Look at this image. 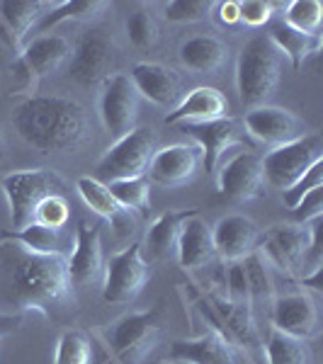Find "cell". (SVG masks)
Returning <instances> with one entry per match:
<instances>
[{"instance_id":"6da1fadb","label":"cell","mask_w":323,"mask_h":364,"mask_svg":"<svg viewBox=\"0 0 323 364\" xmlns=\"http://www.w3.org/2000/svg\"><path fill=\"white\" fill-rule=\"evenodd\" d=\"M70 296L66 257L37 255L13 240H0V301L49 316L66 306Z\"/></svg>"},{"instance_id":"7a4b0ae2","label":"cell","mask_w":323,"mask_h":364,"mask_svg":"<svg viewBox=\"0 0 323 364\" xmlns=\"http://www.w3.org/2000/svg\"><path fill=\"white\" fill-rule=\"evenodd\" d=\"M13 127L42 154H68L88 139V114L75 100L39 95L22 100L13 112Z\"/></svg>"},{"instance_id":"3957f363","label":"cell","mask_w":323,"mask_h":364,"mask_svg":"<svg viewBox=\"0 0 323 364\" xmlns=\"http://www.w3.org/2000/svg\"><path fill=\"white\" fill-rule=\"evenodd\" d=\"M282 78V54L275 44L263 37L250 39L240 49L236 66V85L238 97L248 109L263 107L275 95Z\"/></svg>"},{"instance_id":"277c9868","label":"cell","mask_w":323,"mask_h":364,"mask_svg":"<svg viewBox=\"0 0 323 364\" xmlns=\"http://www.w3.org/2000/svg\"><path fill=\"white\" fill-rule=\"evenodd\" d=\"M163 336V318L156 309L134 311L102 331L110 350L122 364H144Z\"/></svg>"},{"instance_id":"5b68a950","label":"cell","mask_w":323,"mask_h":364,"mask_svg":"<svg viewBox=\"0 0 323 364\" xmlns=\"http://www.w3.org/2000/svg\"><path fill=\"white\" fill-rule=\"evenodd\" d=\"M63 180L54 170H20L3 178V195L8 199L13 228H25L34 221L37 207L51 195H63Z\"/></svg>"},{"instance_id":"8992f818","label":"cell","mask_w":323,"mask_h":364,"mask_svg":"<svg viewBox=\"0 0 323 364\" xmlns=\"http://www.w3.org/2000/svg\"><path fill=\"white\" fill-rule=\"evenodd\" d=\"M321 161H323L321 134L307 132L304 136L290 141L285 146H277V149L268 151L263 156V178H265V185H270L272 190L285 192L299 178H304V173L309 168H314Z\"/></svg>"},{"instance_id":"52a82bcc","label":"cell","mask_w":323,"mask_h":364,"mask_svg":"<svg viewBox=\"0 0 323 364\" xmlns=\"http://www.w3.org/2000/svg\"><path fill=\"white\" fill-rule=\"evenodd\" d=\"M156 154V134L151 127H134L132 132L117 139L107 149V154L100 158L97 173L102 180H129L141 178L149 170L151 158ZM105 182V185H107Z\"/></svg>"},{"instance_id":"ba28073f","label":"cell","mask_w":323,"mask_h":364,"mask_svg":"<svg viewBox=\"0 0 323 364\" xmlns=\"http://www.w3.org/2000/svg\"><path fill=\"white\" fill-rule=\"evenodd\" d=\"M151 262L144 257V248L139 243H132L129 248L120 250L117 255L105 262L102 277V301L105 304H129L134 301L144 287L149 284Z\"/></svg>"},{"instance_id":"9c48e42d","label":"cell","mask_w":323,"mask_h":364,"mask_svg":"<svg viewBox=\"0 0 323 364\" xmlns=\"http://www.w3.org/2000/svg\"><path fill=\"white\" fill-rule=\"evenodd\" d=\"M117 63V46L115 39L102 29H90L75 44L73 54L68 58V78L78 85H100L112 75Z\"/></svg>"},{"instance_id":"30bf717a","label":"cell","mask_w":323,"mask_h":364,"mask_svg":"<svg viewBox=\"0 0 323 364\" xmlns=\"http://www.w3.org/2000/svg\"><path fill=\"white\" fill-rule=\"evenodd\" d=\"M216 187L231 202H248L263 195V158L250 149H236L224 156L216 166Z\"/></svg>"},{"instance_id":"8fae6325","label":"cell","mask_w":323,"mask_h":364,"mask_svg":"<svg viewBox=\"0 0 323 364\" xmlns=\"http://www.w3.org/2000/svg\"><path fill=\"white\" fill-rule=\"evenodd\" d=\"M170 362L180 364H253L248 350L233 343L221 328L211 326L197 338L175 340L168 352Z\"/></svg>"},{"instance_id":"7c38bea8","label":"cell","mask_w":323,"mask_h":364,"mask_svg":"<svg viewBox=\"0 0 323 364\" xmlns=\"http://www.w3.org/2000/svg\"><path fill=\"white\" fill-rule=\"evenodd\" d=\"M68 279L73 289H90L102 284L105 252L100 224L80 221L73 233V250L68 252Z\"/></svg>"},{"instance_id":"4fadbf2b","label":"cell","mask_w":323,"mask_h":364,"mask_svg":"<svg viewBox=\"0 0 323 364\" xmlns=\"http://www.w3.org/2000/svg\"><path fill=\"white\" fill-rule=\"evenodd\" d=\"M139 92L127 73H112L100 92V119L110 136L122 139L137 127Z\"/></svg>"},{"instance_id":"5bb4252c","label":"cell","mask_w":323,"mask_h":364,"mask_svg":"<svg viewBox=\"0 0 323 364\" xmlns=\"http://www.w3.org/2000/svg\"><path fill=\"white\" fill-rule=\"evenodd\" d=\"M309 248L307 224H275L258 238L255 250L265 262L282 274H292L302 267V260Z\"/></svg>"},{"instance_id":"9a60e30c","label":"cell","mask_w":323,"mask_h":364,"mask_svg":"<svg viewBox=\"0 0 323 364\" xmlns=\"http://www.w3.org/2000/svg\"><path fill=\"white\" fill-rule=\"evenodd\" d=\"M270 323L275 331L302 340L319 336V306L309 291H290L280 294L270 304Z\"/></svg>"},{"instance_id":"2e32d148","label":"cell","mask_w":323,"mask_h":364,"mask_svg":"<svg viewBox=\"0 0 323 364\" xmlns=\"http://www.w3.org/2000/svg\"><path fill=\"white\" fill-rule=\"evenodd\" d=\"M199 166H202V154L195 144H170L156 149L146 178L149 182L173 190V187H183L195 180Z\"/></svg>"},{"instance_id":"e0dca14e","label":"cell","mask_w":323,"mask_h":364,"mask_svg":"<svg viewBox=\"0 0 323 364\" xmlns=\"http://www.w3.org/2000/svg\"><path fill=\"white\" fill-rule=\"evenodd\" d=\"M245 132L253 139H258L265 146H285L290 141L304 136V122L299 119L295 112L282 107H272V105H263V107L248 109L243 117Z\"/></svg>"},{"instance_id":"ac0fdd59","label":"cell","mask_w":323,"mask_h":364,"mask_svg":"<svg viewBox=\"0 0 323 364\" xmlns=\"http://www.w3.org/2000/svg\"><path fill=\"white\" fill-rule=\"evenodd\" d=\"M258 238H260L258 236V226L243 214L221 216V219L211 226V243H214V252L224 262L245 260L250 252H255Z\"/></svg>"},{"instance_id":"d6986e66","label":"cell","mask_w":323,"mask_h":364,"mask_svg":"<svg viewBox=\"0 0 323 364\" xmlns=\"http://www.w3.org/2000/svg\"><path fill=\"white\" fill-rule=\"evenodd\" d=\"M134 87L141 97L158 107L175 109L178 102L183 100V83L180 75L173 68L163 66V63H137L129 73Z\"/></svg>"},{"instance_id":"ffe728a7","label":"cell","mask_w":323,"mask_h":364,"mask_svg":"<svg viewBox=\"0 0 323 364\" xmlns=\"http://www.w3.org/2000/svg\"><path fill=\"white\" fill-rule=\"evenodd\" d=\"M185 134H190L192 141L197 144L202 161L207 166L209 173H214L219 161L224 158L228 151H233L240 146V132L238 124L231 117L214 122H202V124H185Z\"/></svg>"},{"instance_id":"44dd1931","label":"cell","mask_w":323,"mask_h":364,"mask_svg":"<svg viewBox=\"0 0 323 364\" xmlns=\"http://www.w3.org/2000/svg\"><path fill=\"white\" fill-rule=\"evenodd\" d=\"M73 49L70 42L61 34H39L32 39L25 49H22L20 58H17V68L27 73V78H44L49 73H56L63 63L68 61Z\"/></svg>"},{"instance_id":"7402d4cb","label":"cell","mask_w":323,"mask_h":364,"mask_svg":"<svg viewBox=\"0 0 323 364\" xmlns=\"http://www.w3.org/2000/svg\"><path fill=\"white\" fill-rule=\"evenodd\" d=\"M228 117V100L224 92L209 85H199L183 95L178 107L166 114V124H202Z\"/></svg>"},{"instance_id":"603a6c76","label":"cell","mask_w":323,"mask_h":364,"mask_svg":"<svg viewBox=\"0 0 323 364\" xmlns=\"http://www.w3.org/2000/svg\"><path fill=\"white\" fill-rule=\"evenodd\" d=\"M175 255L183 269H197L211 262L214 243H211V226L202 219L197 209L190 211V216L183 221L178 233V245H175Z\"/></svg>"},{"instance_id":"cb8c5ba5","label":"cell","mask_w":323,"mask_h":364,"mask_svg":"<svg viewBox=\"0 0 323 364\" xmlns=\"http://www.w3.org/2000/svg\"><path fill=\"white\" fill-rule=\"evenodd\" d=\"M0 240H13V243L22 245L29 252H37V255L68 257V252L73 250V236L66 228H49L42 224H29L25 228L3 231Z\"/></svg>"},{"instance_id":"d4e9b609","label":"cell","mask_w":323,"mask_h":364,"mask_svg":"<svg viewBox=\"0 0 323 364\" xmlns=\"http://www.w3.org/2000/svg\"><path fill=\"white\" fill-rule=\"evenodd\" d=\"M75 190H78L80 199L85 202V207L95 211L97 216H102L105 221H110L117 231H134V219L127 209H122L112 197L110 187L97 178H78L75 182Z\"/></svg>"},{"instance_id":"484cf974","label":"cell","mask_w":323,"mask_h":364,"mask_svg":"<svg viewBox=\"0 0 323 364\" xmlns=\"http://www.w3.org/2000/svg\"><path fill=\"white\" fill-rule=\"evenodd\" d=\"M228 54L231 51H228L226 42L211 37V34H199L180 46V61L192 73H216L226 66Z\"/></svg>"},{"instance_id":"4316f807","label":"cell","mask_w":323,"mask_h":364,"mask_svg":"<svg viewBox=\"0 0 323 364\" xmlns=\"http://www.w3.org/2000/svg\"><path fill=\"white\" fill-rule=\"evenodd\" d=\"M51 3H20V0H5L0 3V32L8 34L10 44L20 46L25 42V37L37 27V22L42 20L44 10H49Z\"/></svg>"},{"instance_id":"83f0119b","label":"cell","mask_w":323,"mask_h":364,"mask_svg":"<svg viewBox=\"0 0 323 364\" xmlns=\"http://www.w3.org/2000/svg\"><path fill=\"white\" fill-rule=\"evenodd\" d=\"M192 209L187 211H163V214H158L154 219V224L149 226V231H146V248L154 257H170L175 252V245H178V233H180V226H183V221L190 216Z\"/></svg>"},{"instance_id":"f1b7e54d","label":"cell","mask_w":323,"mask_h":364,"mask_svg":"<svg viewBox=\"0 0 323 364\" xmlns=\"http://www.w3.org/2000/svg\"><path fill=\"white\" fill-rule=\"evenodd\" d=\"M268 39L275 44V49H277L280 54H285L290 58L295 68H302L304 61H307L309 56L319 54V49H321V37L302 34V32H297V29L287 27L285 22H280V25H275L270 29Z\"/></svg>"},{"instance_id":"f546056e","label":"cell","mask_w":323,"mask_h":364,"mask_svg":"<svg viewBox=\"0 0 323 364\" xmlns=\"http://www.w3.org/2000/svg\"><path fill=\"white\" fill-rule=\"evenodd\" d=\"M268 364H314V352L309 348V340L287 336L282 331L270 328L265 343Z\"/></svg>"},{"instance_id":"4dcf8cb0","label":"cell","mask_w":323,"mask_h":364,"mask_svg":"<svg viewBox=\"0 0 323 364\" xmlns=\"http://www.w3.org/2000/svg\"><path fill=\"white\" fill-rule=\"evenodd\" d=\"M107 8L100 0H68V3H51V8L42 15V20L37 22L34 32L49 34V27H56L61 22H85L97 17L102 10Z\"/></svg>"},{"instance_id":"1f68e13d","label":"cell","mask_w":323,"mask_h":364,"mask_svg":"<svg viewBox=\"0 0 323 364\" xmlns=\"http://www.w3.org/2000/svg\"><path fill=\"white\" fill-rule=\"evenodd\" d=\"M245 279H248V291H250V306H270L275 299V277L272 267L265 262V257L260 252H250L243 260Z\"/></svg>"},{"instance_id":"d6a6232c","label":"cell","mask_w":323,"mask_h":364,"mask_svg":"<svg viewBox=\"0 0 323 364\" xmlns=\"http://www.w3.org/2000/svg\"><path fill=\"white\" fill-rule=\"evenodd\" d=\"M107 187L122 209L139 211V214H146V211L151 209V182L146 175H141V178L107 182Z\"/></svg>"},{"instance_id":"836d02e7","label":"cell","mask_w":323,"mask_h":364,"mask_svg":"<svg viewBox=\"0 0 323 364\" xmlns=\"http://www.w3.org/2000/svg\"><path fill=\"white\" fill-rule=\"evenodd\" d=\"M323 22V5L319 0H292L285 8V25L309 37H319Z\"/></svg>"},{"instance_id":"e575fe53","label":"cell","mask_w":323,"mask_h":364,"mask_svg":"<svg viewBox=\"0 0 323 364\" xmlns=\"http://www.w3.org/2000/svg\"><path fill=\"white\" fill-rule=\"evenodd\" d=\"M54 364H92L90 338L80 331H66L56 343Z\"/></svg>"},{"instance_id":"d590c367","label":"cell","mask_w":323,"mask_h":364,"mask_svg":"<svg viewBox=\"0 0 323 364\" xmlns=\"http://www.w3.org/2000/svg\"><path fill=\"white\" fill-rule=\"evenodd\" d=\"M214 10V3L209 0H173L163 5V15L170 22H202L207 20L209 13Z\"/></svg>"},{"instance_id":"8d00e7d4","label":"cell","mask_w":323,"mask_h":364,"mask_svg":"<svg viewBox=\"0 0 323 364\" xmlns=\"http://www.w3.org/2000/svg\"><path fill=\"white\" fill-rule=\"evenodd\" d=\"M127 34L129 42H132L137 49H151L158 42V27L146 10H137V13L129 15L127 20Z\"/></svg>"},{"instance_id":"74e56055","label":"cell","mask_w":323,"mask_h":364,"mask_svg":"<svg viewBox=\"0 0 323 364\" xmlns=\"http://www.w3.org/2000/svg\"><path fill=\"white\" fill-rule=\"evenodd\" d=\"M68 219H70V204L66 202V197L51 195L37 207V214H34L32 224H42L49 228H66Z\"/></svg>"},{"instance_id":"f35d334b","label":"cell","mask_w":323,"mask_h":364,"mask_svg":"<svg viewBox=\"0 0 323 364\" xmlns=\"http://www.w3.org/2000/svg\"><path fill=\"white\" fill-rule=\"evenodd\" d=\"M319 187H323V161L316 163L314 168H309L307 173H304V178H299L290 190L282 192V202H285L290 209H295L309 192L319 190Z\"/></svg>"},{"instance_id":"ab89813d","label":"cell","mask_w":323,"mask_h":364,"mask_svg":"<svg viewBox=\"0 0 323 364\" xmlns=\"http://www.w3.org/2000/svg\"><path fill=\"white\" fill-rule=\"evenodd\" d=\"M226 299L236 304H248L250 306V291H248V279H245L243 260L228 262L226 267Z\"/></svg>"},{"instance_id":"60d3db41","label":"cell","mask_w":323,"mask_h":364,"mask_svg":"<svg viewBox=\"0 0 323 364\" xmlns=\"http://www.w3.org/2000/svg\"><path fill=\"white\" fill-rule=\"evenodd\" d=\"M238 15H240V22H245L248 27H263L272 20L275 3H265V0H243V3H238Z\"/></svg>"},{"instance_id":"b9f144b4","label":"cell","mask_w":323,"mask_h":364,"mask_svg":"<svg viewBox=\"0 0 323 364\" xmlns=\"http://www.w3.org/2000/svg\"><path fill=\"white\" fill-rule=\"evenodd\" d=\"M290 211H292V219H295V224H309V221L316 219V216H323V187L309 192V195Z\"/></svg>"},{"instance_id":"7bdbcfd3","label":"cell","mask_w":323,"mask_h":364,"mask_svg":"<svg viewBox=\"0 0 323 364\" xmlns=\"http://www.w3.org/2000/svg\"><path fill=\"white\" fill-rule=\"evenodd\" d=\"M216 17H219L221 25L226 27H233L240 22V15H238V0H226V3H216Z\"/></svg>"},{"instance_id":"ee69618b","label":"cell","mask_w":323,"mask_h":364,"mask_svg":"<svg viewBox=\"0 0 323 364\" xmlns=\"http://www.w3.org/2000/svg\"><path fill=\"white\" fill-rule=\"evenodd\" d=\"M22 326V316H0V338L15 333Z\"/></svg>"},{"instance_id":"f6af8a7d","label":"cell","mask_w":323,"mask_h":364,"mask_svg":"<svg viewBox=\"0 0 323 364\" xmlns=\"http://www.w3.org/2000/svg\"><path fill=\"white\" fill-rule=\"evenodd\" d=\"M0 146H3V136H0Z\"/></svg>"}]
</instances>
